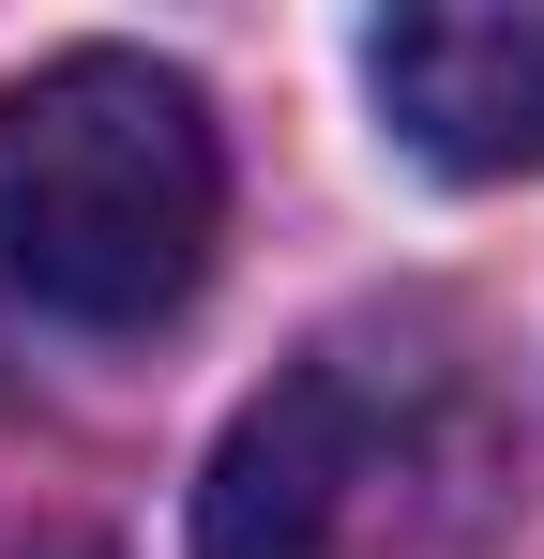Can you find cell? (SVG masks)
<instances>
[{
    "label": "cell",
    "mask_w": 544,
    "mask_h": 559,
    "mask_svg": "<svg viewBox=\"0 0 544 559\" xmlns=\"http://www.w3.org/2000/svg\"><path fill=\"white\" fill-rule=\"evenodd\" d=\"M197 559H515V439L424 333H333L227 424Z\"/></svg>",
    "instance_id": "obj_1"
},
{
    "label": "cell",
    "mask_w": 544,
    "mask_h": 559,
    "mask_svg": "<svg viewBox=\"0 0 544 559\" xmlns=\"http://www.w3.org/2000/svg\"><path fill=\"white\" fill-rule=\"evenodd\" d=\"M227 242V136L197 76L137 46H61L0 92V302L61 333H152Z\"/></svg>",
    "instance_id": "obj_2"
},
{
    "label": "cell",
    "mask_w": 544,
    "mask_h": 559,
    "mask_svg": "<svg viewBox=\"0 0 544 559\" xmlns=\"http://www.w3.org/2000/svg\"><path fill=\"white\" fill-rule=\"evenodd\" d=\"M393 136L453 182H544V0H409L363 31Z\"/></svg>",
    "instance_id": "obj_3"
},
{
    "label": "cell",
    "mask_w": 544,
    "mask_h": 559,
    "mask_svg": "<svg viewBox=\"0 0 544 559\" xmlns=\"http://www.w3.org/2000/svg\"><path fill=\"white\" fill-rule=\"evenodd\" d=\"M15 559H121V545H91V530H46V545H15Z\"/></svg>",
    "instance_id": "obj_4"
}]
</instances>
